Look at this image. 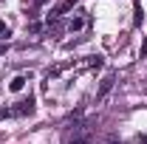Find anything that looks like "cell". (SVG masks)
<instances>
[{
	"label": "cell",
	"instance_id": "obj_1",
	"mask_svg": "<svg viewBox=\"0 0 147 144\" xmlns=\"http://www.w3.org/2000/svg\"><path fill=\"white\" fill-rule=\"evenodd\" d=\"M31 113H34V99L31 96L17 102V108H11V116H31Z\"/></svg>",
	"mask_w": 147,
	"mask_h": 144
},
{
	"label": "cell",
	"instance_id": "obj_2",
	"mask_svg": "<svg viewBox=\"0 0 147 144\" xmlns=\"http://www.w3.org/2000/svg\"><path fill=\"white\" fill-rule=\"evenodd\" d=\"M113 82H116V76H113V73H108V76L102 79V85H99V90H96V99H105V96H108V90L113 88Z\"/></svg>",
	"mask_w": 147,
	"mask_h": 144
},
{
	"label": "cell",
	"instance_id": "obj_3",
	"mask_svg": "<svg viewBox=\"0 0 147 144\" xmlns=\"http://www.w3.org/2000/svg\"><path fill=\"white\" fill-rule=\"evenodd\" d=\"M85 65H88V68H102V65H105V59L96 54V57H88V59H85Z\"/></svg>",
	"mask_w": 147,
	"mask_h": 144
},
{
	"label": "cell",
	"instance_id": "obj_4",
	"mask_svg": "<svg viewBox=\"0 0 147 144\" xmlns=\"http://www.w3.org/2000/svg\"><path fill=\"white\" fill-rule=\"evenodd\" d=\"M26 82H28V79H26V76H14V79H11V85H9V88H11V90H23V85H26Z\"/></svg>",
	"mask_w": 147,
	"mask_h": 144
},
{
	"label": "cell",
	"instance_id": "obj_5",
	"mask_svg": "<svg viewBox=\"0 0 147 144\" xmlns=\"http://www.w3.org/2000/svg\"><path fill=\"white\" fill-rule=\"evenodd\" d=\"M71 9H74V0H65V3H62L57 11H51V14H57V17H59V14H65V11H71Z\"/></svg>",
	"mask_w": 147,
	"mask_h": 144
},
{
	"label": "cell",
	"instance_id": "obj_6",
	"mask_svg": "<svg viewBox=\"0 0 147 144\" xmlns=\"http://www.w3.org/2000/svg\"><path fill=\"white\" fill-rule=\"evenodd\" d=\"M82 26H85V20H82V17H74L71 23H68V28H71V31H79Z\"/></svg>",
	"mask_w": 147,
	"mask_h": 144
},
{
	"label": "cell",
	"instance_id": "obj_7",
	"mask_svg": "<svg viewBox=\"0 0 147 144\" xmlns=\"http://www.w3.org/2000/svg\"><path fill=\"white\" fill-rule=\"evenodd\" d=\"M65 144H91V139H85V136H76V139H68Z\"/></svg>",
	"mask_w": 147,
	"mask_h": 144
},
{
	"label": "cell",
	"instance_id": "obj_8",
	"mask_svg": "<svg viewBox=\"0 0 147 144\" xmlns=\"http://www.w3.org/2000/svg\"><path fill=\"white\" fill-rule=\"evenodd\" d=\"M142 20H144V11H142V6L136 3V26H142Z\"/></svg>",
	"mask_w": 147,
	"mask_h": 144
},
{
	"label": "cell",
	"instance_id": "obj_9",
	"mask_svg": "<svg viewBox=\"0 0 147 144\" xmlns=\"http://www.w3.org/2000/svg\"><path fill=\"white\" fill-rule=\"evenodd\" d=\"M11 34V31H9V26H6V23H0V37H9Z\"/></svg>",
	"mask_w": 147,
	"mask_h": 144
},
{
	"label": "cell",
	"instance_id": "obj_10",
	"mask_svg": "<svg viewBox=\"0 0 147 144\" xmlns=\"http://www.w3.org/2000/svg\"><path fill=\"white\" fill-rule=\"evenodd\" d=\"M6 116H11V110H6V108H0V119H6Z\"/></svg>",
	"mask_w": 147,
	"mask_h": 144
},
{
	"label": "cell",
	"instance_id": "obj_11",
	"mask_svg": "<svg viewBox=\"0 0 147 144\" xmlns=\"http://www.w3.org/2000/svg\"><path fill=\"white\" fill-rule=\"evenodd\" d=\"M139 144H147V136H139Z\"/></svg>",
	"mask_w": 147,
	"mask_h": 144
},
{
	"label": "cell",
	"instance_id": "obj_12",
	"mask_svg": "<svg viewBox=\"0 0 147 144\" xmlns=\"http://www.w3.org/2000/svg\"><path fill=\"white\" fill-rule=\"evenodd\" d=\"M147 54V40H144V45H142V57H144Z\"/></svg>",
	"mask_w": 147,
	"mask_h": 144
},
{
	"label": "cell",
	"instance_id": "obj_13",
	"mask_svg": "<svg viewBox=\"0 0 147 144\" xmlns=\"http://www.w3.org/2000/svg\"><path fill=\"white\" fill-rule=\"evenodd\" d=\"M0 54H6V45H0Z\"/></svg>",
	"mask_w": 147,
	"mask_h": 144
},
{
	"label": "cell",
	"instance_id": "obj_14",
	"mask_svg": "<svg viewBox=\"0 0 147 144\" xmlns=\"http://www.w3.org/2000/svg\"><path fill=\"white\" fill-rule=\"evenodd\" d=\"M42 3H45V0H37V6H42Z\"/></svg>",
	"mask_w": 147,
	"mask_h": 144
}]
</instances>
